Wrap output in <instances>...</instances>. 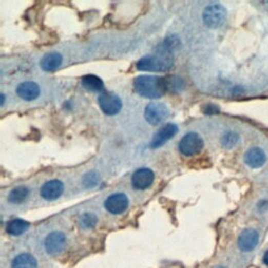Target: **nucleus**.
<instances>
[{"label":"nucleus","mask_w":268,"mask_h":268,"mask_svg":"<svg viewBox=\"0 0 268 268\" xmlns=\"http://www.w3.org/2000/svg\"><path fill=\"white\" fill-rule=\"evenodd\" d=\"M263 261H264V264H265L266 266H268V251L265 253L264 258H263Z\"/></svg>","instance_id":"nucleus-25"},{"label":"nucleus","mask_w":268,"mask_h":268,"mask_svg":"<svg viewBox=\"0 0 268 268\" xmlns=\"http://www.w3.org/2000/svg\"><path fill=\"white\" fill-rule=\"evenodd\" d=\"M29 196V189L24 185H20L15 187L14 190L11 191L10 195H9V202L13 203V204H20L23 201L26 200Z\"/></svg>","instance_id":"nucleus-20"},{"label":"nucleus","mask_w":268,"mask_h":268,"mask_svg":"<svg viewBox=\"0 0 268 268\" xmlns=\"http://www.w3.org/2000/svg\"><path fill=\"white\" fill-rule=\"evenodd\" d=\"M98 180H99L98 174H95L94 172H90L87 175H85L83 182L86 186H94L98 183Z\"/></svg>","instance_id":"nucleus-23"},{"label":"nucleus","mask_w":268,"mask_h":268,"mask_svg":"<svg viewBox=\"0 0 268 268\" xmlns=\"http://www.w3.org/2000/svg\"><path fill=\"white\" fill-rule=\"evenodd\" d=\"M226 10L221 5H210L203 12V21L210 29H218L226 20Z\"/></svg>","instance_id":"nucleus-3"},{"label":"nucleus","mask_w":268,"mask_h":268,"mask_svg":"<svg viewBox=\"0 0 268 268\" xmlns=\"http://www.w3.org/2000/svg\"><path fill=\"white\" fill-rule=\"evenodd\" d=\"M99 106L101 110L107 116H116L122 109V100L114 92H103L100 94Z\"/></svg>","instance_id":"nucleus-5"},{"label":"nucleus","mask_w":268,"mask_h":268,"mask_svg":"<svg viewBox=\"0 0 268 268\" xmlns=\"http://www.w3.org/2000/svg\"><path fill=\"white\" fill-rule=\"evenodd\" d=\"M259 242V234L254 228H246L238 238V246L242 252L253 251Z\"/></svg>","instance_id":"nucleus-12"},{"label":"nucleus","mask_w":268,"mask_h":268,"mask_svg":"<svg viewBox=\"0 0 268 268\" xmlns=\"http://www.w3.org/2000/svg\"><path fill=\"white\" fill-rule=\"evenodd\" d=\"M82 85L84 88L90 91H102L104 88L102 79L94 74L84 75L82 79Z\"/></svg>","instance_id":"nucleus-18"},{"label":"nucleus","mask_w":268,"mask_h":268,"mask_svg":"<svg viewBox=\"0 0 268 268\" xmlns=\"http://www.w3.org/2000/svg\"><path fill=\"white\" fill-rule=\"evenodd\" d=\"M133 88L138 94L151 99H160L166 92L163 78L155 75H139L133 81Z\"/></svg>","instance_id":"nucleus-2"},{"label":"nucleus","mask_w":268,"mask_h":268,"mask_svg":"<svg viewBox=\"0 0 268 268\" xmlns=\"http://www.w3.org/2000/svg\"><path fill=\"white\" fill-rule=\"evenodd\" d=\"M178 131V127L175 124H166L159 128L150 143V147L155 149L166 144L167 141L171 140Z\"/></svg>","instance_id":"nucleus-8"},{"label":"nucleus","mask_w":268,"mask_h":268,"mask_svg":"<svg viewBox=\"0 0 268 268\" xmlns=\"http://www.w3.org/2000/svg\"><path fill=\"white\" fill-rule=\"evenodd\" d=\"M66 245V237L61 232H52L50 233L45 241H44V246L48 254L50 255H57L61 253Z\"/></svg>","instance_id":"nucleus-7"},{"label":"nucleus","mask_w":268,"mask_h":268,"mask_svg":"<svg viewBox=\"0 0 268 268\" xmlns=\"http://www.w3.org/2000/svg\"><path fill=\"white\" fill-rule=\"evenodd\" d=\"M154 181V173L151 169L141 168L133 173L131 182L137 190H146Z\"/></svg>","instance_id":"nucleus-10"},{"label":"nucleus","mask_w":268,"mask_h":268,"mask_svg":"<svg viewBox=\"0 0 268 268\" xmlns=\"http://www.w3.org/2000/svg\"><path fill=\"white\" fill-rule=\"evenodd\" d=\"M62 56L59 52H48L42 58L40 65L45 71L56 70L62 64Z\"/></svg>","instance_id":"nucleus-15"},{"label":"nucleus","mask_w":268,"mask_h":268,"mask_svg":"<svg viewBox=\"0 0 268 268\" xmlns=\"http://www.w3.org/2000/svg\"><path fill=\"white\" fill-rule=\"evenodd\" d=\"M164 80V87L166 92H178L183 89L184 82L183 80L179 75H168L166 78H163Z\"/></svg>","instance_id":"nucleus-17"},{"label":"nucleus","mask_w":268,"mask_h":268,"mask_svg":"<svg viewBox=\"0 0 268 268\" xmlns=\"http://www.w3.org/2000/svg\"><path fill=\"white\" fill-rule=\"evenodd\" d=\"M176 46V40L174 37H169L166 41L155 50L152 55L145 56L137 63L139 70L145 71H167L174 63L173 48Z\"/></svg>","instance_id":"nucleus-1"},{"label":"nucleus","mask_w":268,"mask_h":268,"mask_svg":"<svg viewBox=\"0 0 268 268\" xmlns=\"http://www.w3.org/2000/svg\"><path fill=\"white\" fill-rule=\"evenodd\" d=\"M216 268H226V267H222V266H219V267H216Z\"/></svg>","instance_id":"nucleus-27"},{"label":"nucleus","mask_w":268,"mask_h":268,"mask_svg":"<svg viewBox=\"0 0 268 268\" xmlns=\"http://www.w3.org/2000/svg\"><path fill=\"white\" fill-rule=\"evenodd\" d=\"M244 162L248 167H251L253 169H257V168L262 167L265 164L266 155L262 149L252 148L245 153Z\"/></svg>","instance_id":"nucleus-14"},{"label":"nucleus","mask_w":268,"mask_h":268,"mask_svg":"<svg viewBox=\"0 0 268 268\" xmlns=\"http://www.w3.org/2000/svg\"><path fill=\"white\" fill-rule=\"evenodd\" d=\"M169 116L168 107L160 102H151L145 109V119L151 125L163 123Z\"/></svg>","instance_id":"nucleus-6"},{"label":"nucleus","mask_w":268,"mask_h":268,"mask_svg":"<svg viewBox=\"0 0 268 268\" xmlns=\"http://www.w3.org/2000/svg\"><path fill=\"white\" fill-rule=\"evenodd\" d=\"M203 112L206 114H215L219 112V108L213 104H207L203 107Z\"/></svg>","instance_id":"nucleus-24"},{"label":"nucleus","mask_w":268,"mask_h":268,"mask_svg":"<svg viewBox=\"0 0 268 268\" xmlns=\"http://www.w3.org/2000/svg\"><path fill=\"white\" fill-rule=\"evenodd\" d=\"M129 204L128 197L123 194V193H114L110 195L109 197H107L105 200V208L111 214L118 215V214L124 213Z\"/></svg>","instance_id":"nucleus-9"},{"label":"nucleus","mask_w":268,"mask_h":268,"mask_svg":"<svg viewBox=\"0 0 268 268\" xmlns=\"http://www.w3.org/2000/svg\"><path fill=\"white\" fill-rule=\"evenodd\" d=\"M12 268H37V261L31 254H20L13 260Z\"/></svg>","instance_id":"nucleus-16"},{"label":"nucleus","mask_w":268,"mask_h":268,"mask_svg":"<svg viewBox=\"0 0 268 268\" xmlns=\"http://www.w3.org/2000/svg\"><path fill=\"white\" fill-rule=\"evenodd\" d=\"M4 104H5V95L2 94V105H4Z\"/></svg>","instance_id":"nucleus-26"},{"label":"nucleus","mask_w":268,"mask_h":268,"mask_svg":"<svg viewBox=\"0 0 268 268\" xmlns=\"http://www.w3.org/2000/svg\"><path fill=\"white\" fill-rule=\"evenodd\" d=\"M203 148V140L198 133H186L179 142V151L184 156H194Z\"/></svg>","instance_id":"nucleus-4"},{"label":"nucleus","mask_w":268,"mask_h":268,"mask_svg":"<svg viewBox=\"0 0 268 268\" xmlns=\"http://www.w3.org/2000/svg\"><path fill=\"white\" fill-rule=\"evenodd\" d=\"M30 227V223L22 219H14L7 224V233L11 236H20Z\"/></svg>","instance_id":"nucleus-19"},{"label":"nucleus","mask_w":268,"mask_h":268,"mask_svg":"<svg viewBox=\"0 0 268 268\" xmlns=\"http://www.w3.org/2000/svg\"><path fill=\"white\" fill-rule=\"evenodd\" d=\"M98 223V218L92 213H85L79 220V224L84 229H90Z\"/></svg>","instance_id":"nucleus-21"},{"label":"nucleus","mask_w":268,"mask_h":268,"mask_svg":"<svg viewBox=\"0 0 268 268\" xmlns=\"http://www.w3.org/2000/svg\"><path fill=\"white\" fill-rule=\"evenodd\" d=\"M16 92L24 101H34L40 95V87L35 82L26 81L18 85Z\"/></svg>","instance_id":"nucleus-13"},{"label":"nucleus","mask_w":268,"mask_h":268,"mask_svg":"<svg viewBox=\"0 0 268 268\" xmlns=\"http://www.w3.org/2000/svg\"><path fill=\"white\" fill-rule=\"evenodd\" d=\"M221 142H222L223 147H225L227 149H231V148L235 147L238 144L239 136L235 132H227L223 136Z\"/></svg>","instance_id":"nucleus-22"},{"label":"nucleus","mask_w":268,"mask_h":268,"mask_svg":"<svg viewBox=\"0 0 268 268\" xmlns=\"http://www.w3.org/2000/svg\"><path fill=\"white\" fill-rule=\"evenodd\" d=\"M64 192V184L58 180L52 179L45 182L40 189V195L45 200H56Z\"/></svg>","instance_id":"nucleus-11"}]
</instances>
